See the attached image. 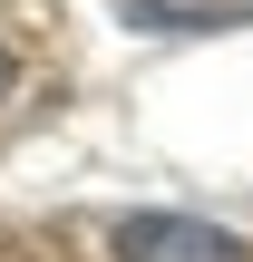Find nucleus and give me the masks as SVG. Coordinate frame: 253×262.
<instances>
[{"label":"nucleus","instance_id":"obj_2","mask_svg":"<svg viewBox=\"0 0 253 262\" xmlns=\"http://www.w3.org/2000/svg\"><path fill=\"white\" fill-rule=\"evenodd\" d=\"M10 78H20V58H10V49H0V97H10Z\"/></svg>","mask_w":253,"mask_h":262},{"label":"nucleus","instance_id":"obj_1","mask_svg":"<svg viewBox=\"0 0 253 262\" xmlns=\"http://www.w3.org/2000/svg\"><path fill=\"white\" fill-rule=\"evenodd\" d=\"M117 262H253V243L205 224V214H127L117 224Z\"/></svg>","mask_w":253,"mask_h":262}]
</instances>
